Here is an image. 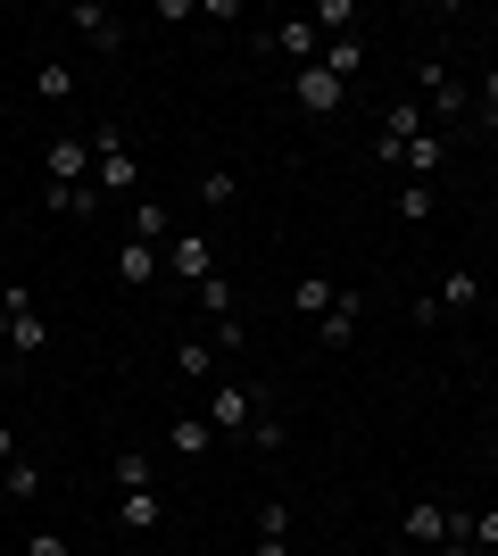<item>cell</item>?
<instances>
[{
  "instance_id": "d4e9b609",
  "label": "cell",
  "mask_w": 498,
  "mask_h": 556,
  "mask_svg": "<svg viewBox=\"0 0 498 556\" xmlns=\"http://www.w3.org/2000/svg\"><path fill=\"white\" fill-rule=\"evenodd\" d=\"M34 92L42 100H75V75L59 67V59H42V67H34Z\"/></svg>"
},
{
  "instance_id": "5bb4252c",
  "label": "cell",
  "mask_w": 498,
  "mask_h": 556,
  "mask_svg": "<svg viewBox=\"0 0 498 556\" xmlns=\"http://www.w3.org/2000/svg\"><path fill=\"white\" fill-rule=\"evenodd\" d=\"M166 448H175L183 465H200V457L216 448V424H208V416H175V424H166Z\"/></svg>"
},
{
  "instance_id": "5b68a950",
  "label": "cell",
  "mask_w": 498,
  "mask_h": 556,
  "mask_svg": "<svg viewBox=\"0 0 498 556\" xmlns=\"http://www.w3.org/2000/svg\"><path fill=\"white\" fill-rule=\"evenodd\" d=\"M166 275L183 282V291H200V282L216 275V250H208V232H175V241H166Z\"/></svg>"
},
{
  "instance_id": "4316f807",
  "label": "cell",
  "mask_w": 498,
  "mask_h": 556,
  "mask_svg": "<svg viewBox=\"0 0 498 556\" xmlns=\"http://www.w3.org/2000/svg\"><path fill=\"white\" fill-rule=\"evenodd\" d=\"M440 307H482V282L465 275V266H457V275L440 282Z\"/></svg>"
},
{
  "instance_id": "d6986e66",
  "label": "cell",
  "mask_w": 498,
  "mask_h": 556,
  "mask_svg": "<svg viewBox=\"0 0 498 556\" xmlns=\"http://www.w3.org/2000/svg\"><path fill=\"white\" fill-rule=\"evenodd\" d=\"M175 366H183V382H216V349L183 332V341H175Z\"/></svg>"
},
{
  "instance_id": "d590c367",
  "label": "cell",
  "mask_w": 498,
  "mask_h": 556,
  "mask_svg": "<svg viewBox=\"0 0 498 556\" xmlns=\"http://www.w3.org/2000/svg\"><path fill=\"white\" fill-rule=\"evenodd\" d=\"M250 556H291V540H258V548H250Z\"/></svg>"
},
{
  "instance_id": "6da1fadb",
  "label": "cell",
  "mask_w": 498,
  "mask_h": 556,
  "mask_svg": "<svg viewBox=\"0 0 498 556\" xmlns=\"http://www.w3.org/2000/svg\"><path fill=\"white\" fill-rule=\"evenodd\" d=\"M84 141H92V191L100 200H133L142 166H133V150L117 141V125H100V134H84Z\"/></svg>"
},
{
  "instance_id": "8fae6325",
  "label": "cell",
  "mask_w": 498,
  "mask_h": 556,
  "mask_svg": "<svg viewBox=\"0 0 498 556\" xmlns=\"http://www.w3.org/2000/svg\"><path fill=\"white\" fill-rule=\"evenodd\" d=\"M125 241H150V250H166V241H175V216H166V200H133V208H125Z\"/></svg>"
},
{
  "instance_id": "cb8c5ba5",
  "label": "cell",
  "mask_w": 498,
  "mask_h": 556,
  "mask_svg": "<svg viewBox=\"0 0 498 556\" xmlns=\"http://www.w3.org/2000/svg\"><path fill=\"white\" fill-rule=\"evenodd\" d=\"M316 34H357V0H316Z\"/></svg>"
},
{
  "instance_id": "4fadbf2b",
  "label": "cell",
  "mask_w": 498,
  "mask_h": 556,
  "mask_svg": "<svg viewBox=\"0 0 498 556\" xmlns=\"http://www.w3.org/2000/svg\"><path fill=\"white\" fill-rule=\"evenodd\" d=\"M158 266H166V250H150V241H117V282H125V291H150Z\"/></svg>"
},
{
  "instance_id": "7a4b0ae2",
  "label": "cell",
  "mask_w": 498,
  "mask_h": 556,
  "mask_svg": "<svg viewBox=\"0 0 498 556\" xmlns=\"http://www.w3.org/2000/svg\"><path fill=\"white\" fill-rule=\"evenodd\" d=\"M416 84H424V116H432V134H449L457 116L474 109V92L457 84V67H449V59H424V67H416Z\"/></svg>"
},
{
  "instance_id": "ffe728a7",
  "label": "cell",
  "mask_w": 498,
  "mask_h": 556,
  "mask_svg": "<svg viewBox=\"0 0 498 556\" xmlns=\"http://www.w3.org/2000/svg\"><path fill=\"white\" fill-rule=\"evenodd\" d=\"M0 498H42V465H34V457L0 465Z\"/></svg>"
},
{
  "instance_id": "603a6c76",
  "label": "cell",
  "mask_w": 498,
  "mask_h": 556,
  "mask_svg": "<svg viewBox=\"0 0 498 556\" xmlns=\"http://www.w3.org/2000/svg\"><path fill=\"white\" fill-rule=\"evenodd\" d=\"M233 200H241L233 166H208V175H200V208H233Z\"/></svg>"
},
{
  "instance_id": "4dcf8cb0",
  "label": "cell",
  "mask_w": 498,
  "mask_h": 556,
  "mask_svg": "<svg viewBox=\"0 0 498 556\" xmlns=\"http://www.w3.org/2000/svg\"><path fill=\"white\" fill-rule=\"evenodd\" d=\"M474 116H482V125H498V67L474 84Z\"/></svg>"
},
{
  "instance_id": "52a82bcc",
  "label": "cell",
  "mask_w": 498,
  "mask_h": 556,
  "mask_svg": "<svg viewBox=\"0 0 498 556\" xmlns=\"http://www.w3.org/2000/svg\"><path fill=\"white\" fill-rule=\"evenodd\" d=\"M291 100H299V109H308V116H332V109H341V100H349V84H341V75H332L324 59H316V67H299V84H291Z\"/></svg>"
},
{
  "instance_id": "8d00e7d4",
  "label": "cell",
  "mask_w": 498,
  "mask_h": 556,
  "mask_svg": "<svg viewBox=\"0 0 498 556\" xmlns=\"http://www.w3.org/2000/svg\"><path fill=\"white\" fill-rule=\"evenodd\" d=\"M0 357H9V307H0Z\"/></svg>"
},
{
  "instance_id": "30bf717a",
  "label": "cell",
  "mask_w": 498,
  "mask_h": 556,
  "mask_svg": "<svg viewBox=\"0 0 498 556\" xmlns=\"http://www.w3.org/2000/svg\"><path fill=\"white\" fill-rule=\"evenodd\" d=\"M399 166H407V184H432V175L449 166V134H432V125H424V134L399 150Z\"/></svg>"
},
{
  "instance_id": "e575fe53",
  "label": "cell",
  "mask_w": 498,
  "mask_h": 556,
  "mask_svg": "<svg viewBox=\"0 0 498 556\" xmlns=\"http://www.w3.org/2000/svg\"><path fill=\"white\" fill-rule=\"evenodd\" d=\"M432 556H482V548H474V540H440Z\"/></svg>"
},
{
  "instance_id": "d6a6232c",
  "label": "cell",
  "mask_w": 498,
  "mask_h": 556,
  "mask_svg": "<svg viewBox=\"0 0 498 556\" xmlns=\"http://www.w3.org/2000/svg\"><path fill=\"white\" fill-rule=\"evenodd\" d=\"M25 556H75V548H67L59 532H34V540H25Z\"/></svg>"
},
{
  "instance_id": "836d02e7",
  "label": "cell",
  "mask_w": 498,
  "mask_h": 556,
  "mask_svg": "<svg viewBox=\"0 0 498 556\" xmlns=\"http://www.w3.org/2000/svg\"><path fill=\"white\" fill-rule=\"evenodd\" d=\"M25 448H17V424H0V465H17Z\"/></svg>"
},
{
  "instance_id": "9c48e42d",
  "label": "cell",
  "mask_w": 498,
  "mask_h": 556,
  "mask_svg": "<svg viewBox=\"0 0 498 556\" xmlns=\"http://www.w3.org/2000/svg\"><path fill=\"white\" fill-rule=\"evenodd\" d=\"M357 316H366V300H357V291H341V300L316 316V349H349V341H357Z\"/></svg>"
},
{
  "instance_id": "44dd1931",
  "label": "cell",
  "mask_w": 498,
  "mask_h": 556,
  "mask_svg": "<svg viewBox=\"0 0 498 556\" xmlns=\"http://www.w3.org/2000/svg\"><path fill=\"white\" fill-rule=\"evenodd\" d=\"M324 67L341 75V84H349V75L366 67V42H357V34H332V42H324Z\"/></svg>"
},
{
  "instance_id": "484cf974",
  "label": "cell",
  "mask_w": 498,
  "mask_h": 556,
  "mask_svg": "<svg viewBox=\"0 0 498 556\" xmlns=\"http://www.w3.org/2000/svg\"><path fill=\"white\" fill-rule=\"evenodd\" d=\"M432 208H440V200H432V184H407V191H399V225H432Z\"/></svg>"
},
{
  "instance_id": "7c38bea8",
  "label": "cell",
  "mask_w": 498,
  "mask_h": 556,
  "mask_svg": "<svg viewBox=\"0 0 498 556\" xmlns=\"http://www.w3.org/2000/svg\"><path fill=\"white\" fill-rule=\"evenodd\" d=\"M50 184H92V141H84V134L50 141Z\"/></svg>"
},
{
  "instance_id": "1f68e13d",
  "label": "cell",
  "mask_w": 498,
  "mask_h": 556,
  "mask_svg": "<svg viewBox=\"0 0 498 556\" xmlns=\"http://www.w3.org/2000/svg\"><path fill=\"white\" fill-rule=\"evenodd\" d=\"M250 441H258V448H266V457H274V448H283V441H291V424H274V416H258V424H250Z\"/></svg>"
},
{
  "instance_id": "83f0119b",
  "label": "cell",
  "mask_w": 498,
  "mask_h": 556,
  "mask_svg": "<svg viewBox=\"0 0 498 556\" xmlns=\"http://www.w3.org/2000/svg\"><path fill=\"white\" fill-rule=\"evenodd\" d=\"M117 490H150V457L142 448H117Z\"/></svg>"
},
{
  "instance_id": "ba28073f",
  "label": "cell",
  "mask_w": 498,
  "mask_h": 556,
  "mask_svg": "<svg viewBox=\"0 0 498 556\" xmlns=\"http://www.w3.org/2000/svg\"><path fill=\"white\" fill-rule=\"evenodd\" d=\"M266 50H283V59L316 67V59H324V34H316L308 17H283V25H266Z\"/></svg>"
},
{
  "instance_id": "3957f363",
  "label": "cell",
  "mask_w": 498,
  "mask_h": 556,
  "mask_svg": "<svg viewBox=\"0 0 498 556\" xmlns=\"http://www.w3.org/2000/svg\"><path fill=\"white\" fill-rule=\"evenodd\" d=\"M200 416L216 424V441H225V432H250V416H266V391H258V382H225V374H216Z\"/></svg>"
},
{
  "instance_id": "9a60e30c",
  "label": "cell",
  "mask_w": 498,
  "mask_h": 556,
  "mask_svg": "<svg viewBox=\"0 0 498 556\" xmlns=\"http://www.w3.org/2000/svg\"><path fill=\"white\" fill-rule=\"evenodd\" d=\"M117 523H125V532H158V523H166V498H158V490H125V498H117Z\"/></svg>"
},
{
  "instance_id": "7402d4cb",
  "label": "cell",
  "mask_w": 498,
  "mask_h": 556,
  "mask_svg": "<svg viewBox=\"0 0 498 556\" xmlns=\"http://www.w3.org/2000/svg\"><path fill=\"white\" fill-rule=\"evenodd\" d=\"M208 349L216 357H241V349H250V325H241V316H208Z\"/></svg>"
},
{
  "instance_id": "2e32d148",
  "label": "cell",
  "mask_w": 498,
  "mask_h": 556,
  "mask_svg": "<svg viewBox=\"0 0 498 556\" xmlns=\"http://www.w3.org/2000/svg\"><path fill=\"white\" fill-rule=\"evenodd\" d=\"M42 200H50V216H100L108 208L92 184H42Z\"/></svg>"
},
{
  "instance_id": "f1b7e54d",
  "label": "cell",
  "mask_w": 498,
  "mask_h": 556,
  "mask_svg": "<svg viewBox=\"0 0 498 556\" xmlns=\"http://www.w3.org/2000/svg\"><path fill=\"white\" fill-rule=\"evenodd\" d=\"M191 300L208 307V316H233V282H225V275H208V282H200V291H191Z\"/></svg>"
},
{
  "instance_id": "e0dca14e",
  "label": "cell",
  "mask_w": 498,
  "mask_h": 556,
  "mask_svg": "<svg viewBox=\"0 0 498 556\" xmlns=\"http://www.w3.org/2000/svg\"><path fill=\"white\" fill-rule=\"evenodd\" d=\"M424 125H432V116H424V100H391V109H382V141H399V150H407L416 134H424Z\"/></svg>"
},
{
  "instance_id": "ac0fdd59",
  "label": "cell",
  "mask_w": 498,
  "mask_h": 556,
  "mask_svg": "<svg viewBox=\"0 0 498 556\" xmlns=\"http://www.w3.org/2000/svg\"><path fill=\"white\" fill-rule=\"evenodd\" d=\"M332 300H341V282H324V275H308V282H291V316H308V325H316V316H324Z\"/></svg>"
},
{
  "instance_id": "74e56055",
  "label": "cell",
  "mask_w": 498,
  "mask_h": 556,
  "mask_svg": "<svg viewBox=\"0 0 498 556\" xmlns=\"http://www.w3.org/2000/svg\"><path fill=\"white\" fill-rule=\"evenodd\" d=\"M0 241H9V232H0Z\"/></svg>"
},
{
  "instance_id": "277c9868",
  "label": "cell",
  "mask_w": 498,
  "mask_h": 556,
  "mask_svg": "<svg viewBox=\"0 0 498 556\" xmlns=\"http://www.w3.org/2000/svg\"><path fill=\"white\" fill-rule=\"evenodd\" d=\"M0 307H9V357H42L50 316L34 307V291H25V282H0Z\"/></svg>"
},
{
  "instance_id": "f546056e",
  "label": "cell",
  "mask_w": 498,
  "mask_h": 556,
  "mask_svg": "<svg viewBox=\"0 0 498 556\" xmlns=\"http://www.w3.org/2000/svg\"><path fill=\"white\" fill-rule=\"evenodd\" d=\"M258 540H291V507H283V498H266V507H258Z\"/></svg>"
},
{
  "instance_id": "8992f818",
  "label": "cell",
  "mask_w": 498,
  "mask_h": 556,
  "mask_svg": "<svg viewBox=\"0 0 498 556\" xmlns=\"http://www.w3.org/2000/svg\"><path fill=\"white\" fill-rule=\"evenodd\" d=\"M67 25H75V34H84V42L100 50V59H117V50H125V17H117V9H100V0H75V9H67Z\"/></svg>"
}]
</instances>
